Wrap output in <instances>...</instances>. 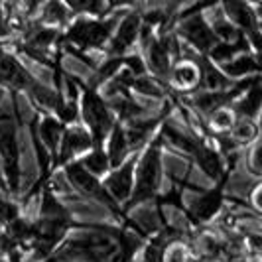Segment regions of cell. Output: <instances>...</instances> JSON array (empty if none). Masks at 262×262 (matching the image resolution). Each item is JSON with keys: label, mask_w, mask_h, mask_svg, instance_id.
I'll return each instance as SVG.
<instances>
[{"label": "cell", "mask_w": 262, "mask_h": 262, "mask_svg": "<svg viewBox=\"0 0 262 262\" xmlns=\"http://www.w3.org/2000/svg\"><path fill=\"white\" fill-rule=\"evenodd\" d=\"M46 262H55V260H46Z\"/></svg>", "instance_id": "obj_24"}, {"label": "cell", "mask_w": 262, "mask_h": 262, "mask_svg": "<svg viewBox=\"0 0 262 262\" xmlns=\"http://www.w3.org/2000/svg\"><path fill=\"white\" fill-rule=\"evenodd\" d=\"M61 171H63V176H66V182L71 185L77 193H81L85 199H91L95 203L106 207V209L111 211V215H113L117 221H120V225L128 219V215L122 213L120 205H118L113 197L108 195V191H106L105 185H103V180H99V178L91 176L89 171H85L79 166V162L67 164V166L61 168Z\"/></svg>", "instance_id": "obj_7"}, {"label": "cell", "mask_w": 262, "mask_h": 262, "mask_svg": "<svg viewBox=\"0 0 262 262\" xmlns=\"http://www.w3.org/2000/svg\"><path fill=\"white\" fill-rule=\"evenodd\" d=\"M20 106L18 95L8 93L0 105V166L8 195L18 197L22 191V148H20Z\"/></svg>", "instance_id": "obj_3"}, {"label": "cell", "mask_w": 262, "mask_h": 262, "mask_svg": "<svg viewBox=\"0 0 262 262\" xmlns=\"http://www.w3.org/2000/svg\"><path fill=\"white\" fill-rule=\"evenodd\" d=\"M73 83L79 91V122L85 130L91 134L93 144L105 146V140L113 126L117 124V118L113 111L108 108L103 95L89 87L85 81L77 75H73Z\"/></svg>", "instance_id": "obj_6"}, {"label": "cell", "mask_w": 262, "mask_h": 262, "mask_svg": "<svg viewBox=\"0 0 262 262\" xmlns=\"http://www.w3.org/2000/svg\"><path fill=\"white\" fill-rule=\"evenodd\" d=\"M0 191L8 195V191H6V182H4V173H2V166H0Z\"/></svg>", "instance_id": "obj_22"}, {"label": "cell", "mask_w": 262, "mask_h": 262, "mask_svg": "<svg viewBox=\"0 0 262 262\" xmlns=\"http://www.w3.org/2000/svg\"><path fill=\"white\" fill-rule=\"evenodd\" d=\"M75 219L59 195L46 184L38 195V215L32 221V241L28 262H46L73 229Z\"/></svg>", "instance_id": "obj_2"}, {"label": "cell", "mask_w": 262, "mask_h": 262, "mask_svg": "<svg viewBox=\"0 0 262 262\" xmlns=\"http://www.w3.org/2000/svg\"><path fill=\"white\" fill-rule=\"evenodd\" d=\"M162 180H164V142L156 132V136L138 154L132 193L130 199L124 203L122 213L128 215L134 207L152 203L162 191Z\"/></svg>", "instance_id": "obj_5"}, {"label": "cell", "mask_w": 262, "mask_h": 262, "mask_svg": "<svg viewBox=\"0 0 262 262\" xmlns=\"http://www.w3.org/2000/svg\"><path fill=\"white\" fill-rule=\"evenodd\" d=\"M75 162H79V166L83 170L89 171L91 176L99 178V180H103L111 171V164H108V158H106L105 146H93L87 154H83Z\"/></svg>", "instance_id": "obj_20"}, {"label": "cell", "mask_w": 262, "mask_h": 262, "mask_svg": "<svg viewBox=\"0 0 262 262\" xmlns=\"http://www.w3.org/2000/svg\"><path fill=\"white\" fill-rule=\"evenodd\" d=\"M233 173H227L223 176L219 182H215L213 187L205 189V191H199V195L195 199L189 201V205H185V215H187V221L191 225V229H203L205 225H209L213 219H217L221 215V211L225 207V201H227V184L231 180Z\"/></svg>", "instance_id": "obj_8"}, {"label": "cell", "mask_w": 262, "mask_h": 262, "mask_svg": "<svg viewBox=\"0 0 262 262\" xmlns=\"http://www.w3.org/2000/svg\"><path fill=\"white\" fill-rule=\"evenodd\" d=\"M63 130H66V124L59 122L50 113H36L32 122H30V132L39 140V144L43 146V150L48 152L52 162L55 160Z\"/></svg>", "instance_id": "obj_12"}, {"label": "cell", "mask_w": 262, "mask_h": 262, "mask_svg": "<svg viewBox=\"0 0 262 262\" xmlns=\"http://www.w3.org/2000/svg\"><path fill=\"white\" fill-rule=\"evenodd\" d=\"M132 4H122L118 10L108 14L106 18H85L75 16L73 22L61 32L59 39V50H71V52L91 55L95 52H103L113 36L118 20L122 14L130 8Z\"/></svg>", "instance_id": "obj_4"}, {"label": "cell", "mask_w": 262, "mask_h": 262, "mask_svg": "<svg viewBox=\"0 0 262 262\" xmlns=\"http://www.w3.org/2000/svg\"><path fill=\"white\" fill-rule=\"evenodd\" d=\"M66 4L75 16H85V18H106L108 14H113L122 6L115 2H103V0H73Z\"/></svg>", "instance_id": "obj_18"}, {"label": "cell", "mask_w": 262, "mask_h": 262, "mask_svg": "<svg viewBox=\"0 0 262 262\" xmlns=\"http://www.w3.org/2000/svg\"><path fill=\"white\" fill-rule=\"evenodd\" d=\"M231 138V142L241 148L247 150L250 144L258 142L260 138V130H258V120H249V118H236L235 126L231 128V132L227 134Z\"/></svg>", "instance_id": "obj_19"}, {"label": "cell", "mask_w": 262, "mask_h": 262, "mask_svg": "<svg viewBox=\"0 0 262 262\" xmlns=\"http://www.w3.org/2000/svg\"><path fill=\"white\" fill-rule=\"evenodd\" d=\"M262 105V89L260 79H256L247 91L243 93L235 103L231 105V111L235 113L236 118H249V120H258Z\"/></svg>", "instance_id": "obj_16"}, {"label": "cell", "mask_w": 262, "mask_h": 262, "mask_svg": "<svg viewBox=\"0 0 262 262\" xmlns=\"http://www.w3.org/2000/svg\"><path fill=\"white\" fill-rule=\"evenodd\" d=\"M217 69L231 81H243L250 77H260V53L245 52L233 57L231 61L217 66Z\"/></svg>", "instance_id": "obj_13"}, {"label": "cell", "mask_w": 262, "mask_h": 262, "mask_svg": "<svg viewBox=\"0 0 262 262\" xmlns=\"http://www.w3.org/2000/svg\"><path fill=\"white\" fill-rule=\"evenodd\" d=\"M245 154H247V168L249 171L254 176V180L258 182L260 180V171H262V166H260V140L258 142H254V144H250L247 150H245Z\"/></svg>", "instance_id": "obj_21"}, {"label": "cell", "mask_w": 262, "mask_h": 262, "mask_svg": "<svg viewBox=\"0 0 262 262\" xmlns=\"http://www.w3.org/2000/svg\"><path fill=\"white\" fill-rule=\"evenodd\" d=\"M93 146L95 144H93L91 134L81 126V122L66 126L59 148H57V154H55V160L52 162V173H57V170H61L63 166L79 160L83 154H87Z\"/></svg>", "instance_id": "obj_10"}, {"label": "cell", "mask_w": 262, "mask_h": 262, "mask_svg": "<svg viewBox=\"0 0 262 262\" xmlns=\"http://www.w3.org/2000/svg\"><path fill=\"white\" fill-rule=\"evenodd\" d=\"M140 152H132L118 168L111 170L103 178V185L108 191V195L113 197L120 205V209L124 207V203L130 199L132 185H134V170H136V162H138Z\"/></svg>", "instance_id": "obj_11"}, {"label": "cell", "mask_w": 262, "mask_h": 262, "mask_svg": "<svg viewBox=\"0 0 262 262\" xmlns=\"http://www.w3.org/2000/svg\"><path fill=\"white\" fill-rule=\"evenodd\" d=\"M75 14L69 10L66 2H41L38 8V20L41 26L53 28L57 32H63L71 22H73Z\"/></svg>", "instance_id": "obj_14"}, {"label": "cell", "mask_w": 262, "mask_h": 262, "mask_svg": "<svg viewBox=\"0 0 262 262\" xmlns=\"http://www.w3.org/2000/svg\"><path fill=\"white\" fill-rule=\"evenodd\" d=\"M105 144H106L105 152H106V158H108V164H111V170L118 168L132 154L130 144H128L126 134H124V126L120 122H117L113 126V130L108 132Z\"/></svg>", "instance_id": "obj_17"}, {"label": "cell", "mask_w": 262, "mask_h": 262, "mask_svg": "<svg viewBox=\"0 0 262 262\" xmlns=\"http://www.w3.org/2000/svg\"><path fill=\"white\" fill-rule=\"evenodd\" d=\"M197 66H199V89L197 91H207V93H215V91H227V89H231L233 85H235V81H231V79H227L217 69L215 63H211L207 57H203V55H197L195 57Z\"/></svg>", "instance_id": "obj_15"}, {"label": "cell", "mask_w": 262, "mask_h": 262, "mask_svg": "<svg viewBox=\"0 0 262 262\" xmlns=\"http://www.w3.org/2000/svg\"><path fill=\"white\" fill-rule=\"evenodd\" d=\"M6 97H8V91H6V89H2V87H0V105H2V103H4V101H6Z\"/></svg>", "instance_id": "obj_23"}, {"label": "cell", "mask_w": 262, "mask_h": 262, "mask_svg": "<svg viewBox=\"0 0 262 262\" xmlns=\"http://www.w3.org/2000/svg\"><path fill=\"white\" fill-rule=\"evenodd\" d=\"M148 236L126 225L75 221L61 245L53 250L55 262H136Z\"/></svg>", "instance_id": "obj_1"}, {"label": "cell", "mask_w": 262, "mask_h": 262, "mask_svg": "<svg viewBox=\"0 0 262 262\" xmlns=\"http://www.w3.org/2000/svg\"><path fill=\"white\" fill-rule=\"evenodd\" d=\"M140 30H142V12L138 4H132L118 20L113 36L103 50V57H124L132 53L134 46H138Z\"/></svg>", "instance_id": "obj_9"}]
</instances>
